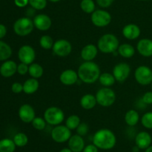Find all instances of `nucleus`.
<instances>
[{
  "label": "nucleus",
  "instance_id": "nucleus-47",
  "mask_svg": "<svg viewBox=\"0 0 152 152\" xmlns=\"http://www.w3.org/2000/svg\"><path fill=\"white\" fill-rule=\"evenodd\" d=\"M145 152H152V145H150L148 148L145 149Z\"/></svg>",
  "mask_w": 152,
  "mask_h": 152
},
{
  "label": "nucleus",
  "instance_id": "nucleus-1",
  "mask_svg": "<svg viewBox=\"0 0 152 152\" xmlns=\"http://www.w3.org/2000/svg\"><path fill=\"white\" fill-rule=\"evenodd\" d=\"M79 78L85 83H95L101 75L100 68L93 61H85L79 66L77 71Z\"/></svg>",
  "mask_w": 152,
  "mask_h": 152
},
{
  "label": "nucleus",
  "instance_id": "nucleus-33",
  "mask_svg": "<svg viewBox=\"0 0 152 152\" xmlns=\"http://www.w3.org/2000/svg\"><path fill=\"white\" fill-rule=\"evenodd\" d=\"M54 42L53 38L49 35L42 36L39 40V45L42 49H50L53 48Z\"/></svg>",
  "mask_w": 152,
  "mask_h": 152
},
{
  "label": "nucleus",
  "instance_id": "nucleus-35",
  "mask_svg": "<svg viewBox=\"0 0 152 152\" xmlns=\"http://www.w3.org/2000/svg\"><path fill=\"white\" fill-rule=\"evenodd\" d=\"M142 126L147 129H152V112L145 113L141 119Z\"/></svg>",
  "mask_w": 152,
  "mask_h": 152
},
{
  "label": "nucleus",
  "instance_id": "nucleus-23",
  "mask_svg": "<svg viewBox=\"0 0 152 152\" xmlns=\"http://www.w3.org/2000/svg\"><path fill=\"white\" fill-rule=\"evenodd\" d=\"M96 96L92 94H86L80 99V105L85 110H91L96 104Z\"/></svg>",
  "mask_w": 152,
  "mask_h": 152
},
{
  "label": "nucleus",
  "instance_id": "nucleus-27",
  "mask_svg": "<svg viewBox=\"0 0 152 152\" xmlns=\"http://www.w3.org/2000/svg\"><path fill=\"white\" fill-rule=\"evenodd\" d=\"M16 145L10 139H2L0 140V152H14Z\"/></svg>",
  "mask_w": 152,
  "mask_h": 152
},
{
  "label": "nucleus",
  "instance_id": "nucleus-26",
  "mask_svg": "<svg viewBox=\"0 0 152 152\" xmlns=\"http://www.w3.org/2000/svg\"><path fill=\"white\" fill-rule=\"evenodd\" d=\"M12 55L11 47L5 42L0 40V61H7Z\"/></svg>",
  "mask_w": 152,
  "mask_h": 152
},
{
  "label": "nucleus",
  "instance_id": "nucleus-39",
  "mask_svg": "<svg viewBox=\"0 0 152 152\" xmlns=\"http://www.w3.org/2000/svg\"><path fill=\"white\" fill-rule=\"evenodd\" d=\"M11 90L12 92L16 94L20 93V92H22L23 91V84H22L21 83H19V82L13 83L11 86Z\"/></svg>",
  "mask_w": 152,
  "mask_h": 152
},
{
  "label": "nucleus",
  "instance_id": "nucleus-19",
  "mask_svg": "<svg viewBox=\"0 0 152 152\" xmlns=\"http://www.w3.org/2000/svg\"><path fill=\"white\" fill-rule=\"evenodd\" d=\"M123 35L130 40H136L140 35V28L135 24H129L123 28Z\"/></svg>",
  "mask_w": 152,
  "mask_h": 152
},
{
  "label": "nucleus",
  "instance_id": "nucleus-24",
  "mask_svg": "<svg viewBox=\"0 0 152 152\" xmlns=\"http://www.w3.org/2000/svg\"><path fill=\"white\" fill-rule=\"evenodd\" d=\"M118 54L124 58H131L134 55L135 49L132 45L129 43H124L119 46Z\"/></svg>",
  "mask_w": 152,
  "mask_h": 152
},
{
  "label": "nucleus",
  "instance_id": "nucleus-17",
  "mask_svg": "<svg viewBox=\"0 0 152 152\" xmlns=\"http://www.w3.org/2000/svg\"><path fill=\"white\" fill-rule=\"evenodd\" d=\"M137 49L142 56L147 58L152 56V40L147 38L142 39L137 43Z\"/></svg>",
  "mask_w": 152,
  "mask_h": 152
},
{
  "label": "nucleus",
  "instance_id": "nucleus-49",
  "mask_svg": "<svg viewBox=\"0 0 152 152\" xmlns=\"http://www.w3.org/2000/svg\"><path fill=\"white\" fill-rule=\"evenodd\" d=\"M140 1H146V0H140Z\"/></svg>",
  "mask_w": 152,
  "mask_h": 152
},
{
  "label": "nucleus",
  "instance_id": "nucleus-12",
  "mask_svg": "<svg viewBox=\"0 0 152 152\" xmlns=\"http://www.w3.org/2000/svg\"><path fill=\"white\" fill-rule=\"evenodd\" d=\"M130 73L131 67L126 63H117L113 69V75L115 77L116 80L120 83L124 82L129 77Z\"/></svg>",
  "mask_w": 152,
  "mask_h": 152
},
{
  "label": "nucleus",
  "instance_id": "nucleus-9",
  "mask_svg": "<svg viewBox=\"0 0 152 152\" xmlns=\"http://www.w3.org/2000/svg\"><path fill=\"white\" fill-rule=\"evenodd\" d=\"M91 19L95 26L102 28L111 23V16L106 10H96L91 13Z\"/></svg>",
  "mask_w": 152,
  "mask_h": 152
},
{
  "label": "nucleus",
  "instance_id": "nucleus-29",
  "mask_svg": "<svg viewBox=\"0 0 152 152\" xmlns=\"http://www.w3.org/2000/svg\"><path fill=\"white\" fill-rule=\"evenodd\" d=\"M99 81L100 82L101 84L104 86L105 87H109L114 84L116 81V79L113 74L108 72L102 73L100 75L99 77Z\"/></svg>",
  "mask_w": 152,
  "mask_h": 152
},
{
  "label": "nucleus",
  "instance_id": "nucleus-45",
  "mask_svg": "<svg viewBox=\"0 0 152 152\" xmlns=\"http://www.w3.org/2000/svg\"><path fill=\"white\" fill-rule=\"evenodd\" d=\"M59 152H73V151L69 148H62Z\"/></svg>",
  "mask_w": 152,
  "mask_h": 152
},
{
  "label": "nucleus",
  "instance_id": "nucleus-25",
  "mask_svg": "<svg viewBox=\"0 0 152 152\" xmlns=\"http://www.w3.org/2000/svg\"><path fill=\"white\" fill-rule=\"evenodd\" d=\"M140 115L135 110H129L125 115V122L129 126H135L138 123Z\"/></svg>",
  "mask_w": 152,
  "mask_h": 152
},
{
  "label": "nucleus",
  "instance_id": "nucleus-18",
  "mask_svg": "<svg viewBox=\"0 0 152 152\" xmlns=\"http://www.w3.org/2000/svg\"><path fill=\"white\" fill-rule=\"evenodd\" d=\"M68 148L73 152H83L85 146V141L83 137L75 134L71 136V138L68 140Z\"/></svg>",
  "mask_w": 152,
  "mask_h": 152
},
{
  "label": "nucleus",
  "instance_id": "nucleus-41",
  "mask_svg": "<svg viewBox=\"0 0 152 152\" xmlns=\"http://www.w3.org/2000/svg\"><path fill=\"white\" fill-rule=\"evenodd\" d=\"M114 0H96V2L99 6L102 7H108L111 5Z\"/></svg>",
  "mask_w": 152,
  "mask_h": 152
},
{
  "label": "nucleus",
  "instance_id": "nucleus-43",
  "mask_svg": "<svg viewBox=\"0 0 152 152\" xmlns=\"http://www.w3.org/2000/svg\"><path fill=\"white\" fill-rule=\"evenodd\" d=\"M14 3L17 7H24L29 4V0H14Z\"/></svg>",
  "mask_w": 152,
  "mask_h": 152
},
{
  "label": "nucleus",
  "instance_id": "nucleus-14",
  "mask_svg": "<svg viewBox=\"0 0 152 152\" xmlns=\"http://www.w3.org/2000/svg\"><path fill=\"white\" fill-rule=\"evenodd\" d=\"M33 21L35 28L42 31H48L52 25L51 19L48 15L44 13L37 15Z\"/></svg>",
  "mask_w": 152,
  "mask_h": 152
},
{
  "label": "nucleus",
  "instance_id": "nucleus-22",
  "mask_svg": "<svg viewBox=\"0 0 152 152\" xmlns=\"http://www.w3.org/2000/svg\"><path fill=\"white\" fill-rule=\"evenodd\" d=\"M39 86V83L37 78L28 79L23 83V92L28 95H31L37 92Z\"/></svg>",
  "mask_w": 152,
  "mask_h": 152
},
{
  "label": "nucleus",
  "instance_id": "nucleus-15",
  "mask_svg": "<svg viewBox=\"0 0 152 152\" xmlns=\"http://www.w3.org/2000/svg\"><path fill=\"white\" fill-rule=\"evenodd\" d=\"M79 76L76 71L73 69H66L61 73L59 80L61 83L66 86H71L77 83Z\"/></svg>",
  "mask_w": 152,
  "mask_h": 152
},
{
  "label": "nucleus",
  "instance_id": "nucleus-2",
  "mask_svg": "<svg viewBox=\"0 0 152 152\" xmlns=\"http://www.w3.org/2000/svg\"><path fill=\"white\" fill-rule=\"evenodd\" d=\"M117 138L112 131L107 128L98 130L93 137V144L102 150H110L115 146Z\"/></svg>",
  "mask_w": 152,
  "mask_h": 152
},
{
  "label": "nucleus",
  "instance_id": "nucleus-48",
  "mask_svg": "<svg viewBox=\"0 0 152 152\" xmlns=\"http://www.w3.org/2000/svg\"><path fill=\"white\" fill-rule=\"evenodd\" d=\"M49 1H52V2H58V1H59L60 0H49Z\"/></svg>",
  "mask_w": 152,
  "mask_h": 152
},
{
  "label": "nucleus",
  "instance_id": "nucleus-10",
  "mask_svg": "<svg viewBox=\"0 0 152 152\" xmlns=\"http://www.w3.org/2000/svg\"><path fill=\"white\" fill-rule=\"evenodd\" d=\"M52 49L54 55L59 57H66L71 54L72 46L68 40L60 39L54 42Z\"/></svg>",
  "mask_w": 152,
  "mask_h": 152
},
{
  "label": "nucleus",
  "instance_id": "nucleus-44",
  "mask_svg": "<svg viewBox=\"0 0 152 152\" xmlns=\"http://www.w3.org/2000/svg\"><path fill=\"white\" fill-rule=\"evenodd\" d=\"M6 34H7V28L5 25L0 24V40L5 37Z\"/></svg>",
  "mask_w": 152,
  "mask_h": 152
},
{
  "label": "nucleus",
  "instance_id": "nucleus-11",
  "mask_svg": "<svg viewBox=\"0 0 152 152\" xmlns=\"http://www.w3.org/2000/svg\"><path fill=\"white\" fill-rule=\"evenodd\" d=\"M18 58L21 63L31 65L36 58V52L32 46L29 45L22 46L18 52Z\"/></svg>",
  "mask_w": 152,
  "mask_h": 152
},
{
  "label": "nucleus",
  "instance_id": "nucleus-31",
  "mask_svg": "<svg viewBox=\"0 0 152 152\" xmlns=\"http://www.w3.org/2000/svg\"><path fill=\"white\" fill-rule=\"evenodd\" d=\"M13 142L17 147H24L28 142V137L24 133H18L13 137Z\"/></svg>",
  "mask_w": 152,
  "mask_h": 152
},
{
  "label": "nucleus",
  "instance_id": "nucleus-6",
  "mask_svg": "<svg viewBox=\"0 0 152 152\" xmlns=\"http://www.w3.org/2000/svg\"><path fill=\"white\" fill-rule=\"evenodd\" d=\"M44 119L48 124L56 126L62 123L65 119V113L57 107H50L44 113Z\"/></svg>",
  "mask_w": 152,
  "mask_h": 152
},
{
  "label": "nucleus",
  "instance_id": "nucleus-46",
  "mask_svg": "<svg viewBox=\"0 0 152 152\" xmlns=\"http://www.w3.org/2000/svg\"><path fill=\"white\" fill-rule=\"evenodd\" d=\"M139 151H140V148L137 145L133 148V152H139Z\"/></svg>",
  "mask_w": 152,
  "mask_h": 152
},
{
  "label": "nucleus",
  "instance_id": "nucleus-32",
  "mask_svg": "<svg viewBox=\"0 0 152 152\" xmlns=\"http://www.w3.org/2000/svg\"><path fill=\"white\" fill-rule=\"evenodd\" d=\"M80 7L86 13H92L95 10V4L93 0H82Z\"/></svg>",
  "mask_w": 152,
  "mask_h": 152
},
{
  "label": "nucleus",
  "instance_id": "nucleus-8",
  "mask_svg": "<svg viewBox=\"0 0 152 152\" xmlns=\"http://www.w3.org/2000/svg\"><path fill=\"white\" fill-rule=\"evenodd\" d=\"M134 77L137 82L142 86L151 84L152 83V70L146 66H140L135 70Z\"/></svg>",
  "mask_w": 152,
  "mask_h": 152
},
{
  "label": "nucleus",
  "instance_id": "nucleus-3",
  "mask_svg": "<svg viewBox=\"0 0 152 152\" xmlns=\"http://www.w3.org/2000/svg\"><path fill=\"white\" fill-rule=\"evenodd\" d=\"M120 46L118 38L114 34H103L99 39L97 43V48L102 53L111 54L117 52Z\"/></svg>",
  "mask_w": 152,
  "mask_h": 152
},
{
  "label": "nucleus",
  "instance_id": "nucleus-16",
  "mask_svg": "<svg viewBox=\"0 0 152 152\" xmlns=\"http://www.w3.org/2000/svg\"><path fill=\"white\" fill-rule=\"evenodd\" d=\"M152 138L146 131H141L135 137V144L140 149H146L151 145Z\"/></svg>",
  "mask_w": 152,
  "mask_h": 152
},
{
  "label": "nucleus",
  "instance_id": "nucleus-36",
  "mask_svg": "<svg viewBox=\"0 0 152 152\" xmlns=\"http://www.w3.org/2000/svg\"><path fill=\"white\" fill-rule=\"evenodd\" d=\"M29 4L35 10H43L47 6V0H29Z\"/></svg>",
  "mask_w": 152,
  "mask_h": 152
},
{
  "label": "nucleus",
  "instance_id": "nucleus-40",
  "mask_svg": "<svg viewBox=\"0 0 152 152\" xmlns=\"http://www.w3.org/2000/svg\"><path fill=\"white\" fill-rule=\"evenodd\" d=\"M142 101L145 104H152V91L145 92L142 95Z\"/></svg>",
  "mask_w": 152,
  "mask_h": 152
},
{
  "label": "nucleus",
  "instance_id": "nucleus-37",
  "mask_svg": "<svg viewBox=\"0 0 152 152\" xmlns=\"http://www.w3.org/2000/svg\"><path fill=\"white\" fill-rule=\"evenodd\" d=\"M89 131V128H88V125H87L86 123L83 122V123H80V125L77 127V134L81 137H84L86 136V134H88Z\"/></svg>",
  "mask_w": 152,
  "mask_h": 152
},
{
  "label": "nucleus",
  "instance_id": "nucleus-38",
  "mask_svg": "<svg viewBox=\"0 0 152 152\" xmlns=\"http://www.w3.org/2000/svg\"><path fill=\"white\" fill-rule=\"evenodd\" d=\"M28 69H29V66L28 64L21 63L17 66V72L21 75H25L28 72Z\"/></svg>",
  "mask_w": 152,
  "mask_h": 152
},
{
  "label": "nucleus",
  "instance_id": "nucleus-4",
  "mask_svg": "<svg viewBox=\"0 0 152 152\" xmlns=\"http://www.w3.org/2000/svg\"><path fill=\"white\" fill-rule=\"evenodd\" d=\"M34 21L28 17H22L18 19L13 25L15 34L20 37H25L31 34L34 28Z\"/></svg>",
  "mask_w": 152,
  "mask_h": 152
},
{
  "label": "nucleus",
  "instance_id": "nucleus-34",
  "mask_svg": "<svg viewBox=\"0 0 152 152\" xmlns=\"http://www.w3.org/2000/svg\"><path fill=\"white\" fill-rule=\"evenodd\" d=\"M31 123H32V126L35 129L38 130V131H42V130H44L46 128L47 122L45 120L44 118L35 117Z\"/></svg>",
  "mask_w": 152,
  "mask_h": 152
},
{
  "label": "nucleus",
  "instance_id": "nucleus-30",
  "mask_svg": "<svg viewBox=\"0 0 152 152\" xmlns=\"http://www.w3.org/2000/svg\"><path fill=\"white\" fill-rule=\"evenodd\" d=\"M80 123H81L80 118L77 115H71L65 121V125L71 131L77 129Z\"/></svg>",
  "mask_w": 152,
  "mask_h": 152
},
{
  "label": "nucleus",
  "instance_id": "nucleus-42",
  "mask_svg": "<svg viewBox=\"0 0 152 152\" xmlns=\"http://www.w3.org/2000/svg\"><path fill=\"white\" fill-rule=\"evenodd\" d=\"M98 148L94 144H90L86 145L83 149V152H99Z\"/></svg>",
  "mask_w": 152,
  "mask_h": 152
},
{
  "label": "nucleus",
  "instance_id": "nucleus-50",
  "mask_svg": "<svg viewBox=\"0 0 152 152\" xmlns=\"http://www.w3.org/2000/svg\"><path fill=\"white\" fill-rule=\"evenodd\" d=\"M151 89H152V83H151Z\"/></svg>",
  "mask_w": 152,
  "mask_h": 152
},
{
  "label": "nucleus",
  "instance_id": "nucleus-20",
  "mask_svg": "<svg viewBox=\"0 0 152 152\" xmlns=\"http://www.w3.org/2000/svg\"><path fill=\"white\" fill-rule=\"evenodd\" d=\"M17 72V64L13 61H5L0 67V73L4 77H12Z\"/></svg>",
  "mask_w": 152,
  "mask_h": 152
},
{
  "label": "nucleus",
  "instance_id": "nucleus-13",
  "mask_svg": "<svg viewBox=\"0 0 152 152\" xmlns=\"http://www.w3.org/2000/svg\"><path fill=\"white\" fill-rule=\"evenodd\" d=\"M19 117L25 123L32 122L34 118L36 117L34 107L28 104H22L19 109Z\"/></svg>",
  "mask_w": 152,
  "mask_h": 152
},
{
  "label": "nucleus",
  "instance_id": "nucleus-21",
  "mask_svg": "<svg viewBox=\"0 0 152 152\" xmlns=\"http://www.w3.org/2000/svg\"><path fill=\"white\" fill-rule=\"evenodd\" d=\"M98 48L95 45L88 44L83 48L80 55L85 61H92L96 58Z\"/></svg>",
  "mask_w": 152,
  "mask_h": 152
},
{
  "label": "nucleus",
  "instance_id": "nucleus-5",
  "mask_svg": "<svg viewBox=\"0 0 152 152\" xmlns=\"http://www.w3.org/2000/svg\"><path fill=\"white\" fill-rule=\"evenodd\" d=\"M96 99L97 104L104 107L112 105L116 100V94L112 89L103 87L99 89L96 93Z\"/></svg>",
  "mask_w": 152,
  "mask_h": 152
},
{
  "label": "nucleus",
  "instance_id": "nucleus-28",
  "mask_svg": "<svg viewBox=\"0 0 152 152\" xmlns=\"http://www.w3.org/2000/svg\"><path fill=\"white\" fill-rule=\"evenodd\" d=\"M44 70H43L42 66L39 65L37 63H33L29 66V69H28V73L31 77L34 78H39L42 76Z\"/></svg>",
  "mask_w": 152,
  "mask_h": 152
},
{
  "label": "nucleus",
  "instance_id": "nucleus-7",
  "mask_svg": "<svg viewBox=\"0 0 152 152\" xmlns=\"http://www.w3.org/2000/svg\"><path fill=\"white\" fill-rule=\"evenodd\" d=\"M71 137V131L67 128L66 125H56L51 131V138L57 143H63L68 141Z\"/></svg>",
  "mask_w": 152,
  "mask_h": 152
}]
</instances>
